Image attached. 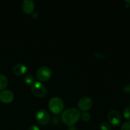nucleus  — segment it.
Instances as JSON below:
<instances>
[{
	"instance_id": "nucleus-20",
	"label": "nucleus",
	"mask_w": 130,
	"mask_h": 130,
	"mask_svg": "<svg viewBox=\"0 0 130 130\" xmlns=\"http://www.w3.org/2000/svg\"><path fill=\"white\" fill-rule=\"evenodd\" d=\"M69 130H76V128H75L74 126H70V128H69Z\"/></svg>"
},
{
	"instance_id": "nucleus-2",
	"label": "nucleus",
	"mask_w": 130,
	"mask_h": 130,
	"mask_svg": "<svg viewBox=\"0 0 130 130\" xmlns=\"http://www.w3.org/2000/svg\"><path fill=\"white\" fill-rule=\"evenodd\" d=\"M48 107L50 110L54 114H57L63 110L64 103L63 100L58 97H53L49 100Z\"/></svg>"
},
{
	"instance_id": "nucleus-5",
	"label": "nucleus",
	"mask_w": 130,
	"mask_h": 130,
	"mask_svg": "<svg viewBox=\"0 0 130 130\" xmlns=\"http://www.w3.org/2000/svg\"><path fill=\"white\" fill-rule=\"evenodd\" d=\"M108 121L112 126H116L120 124L121 121V116L120 113L115 110L109 112L107 116Z\"/></svg>"
},
{
	"instance_id": "nucleus-11",
	"label": "nucleus",
	"mask_w": 130,
	"mask_h": 130,
	"mask_svg": "<svg viewBox=\"0 0 130 130\" xmlns=\"http://www.w3.org/2000/svg\"><path fill=\"white\" fill-rule=\"evenodd\" d=\"M8 85V80L6 76L0 74V91L3 90Z\"/></svg>"
},
{
	"instance_id": "nucleus-19",
	"label": "nucleus",
	"mask_w": 130,
	"mask_h": 130,
	"mask_svg": "<svg viewBox=\"0 0 130 130\" xmlns=\"http://www.w3.org/2000/svg\"><path fill=\"white\" fill-rule=\"evenodd\" d=\"M29 130H39V128L36 125H32L29 128Z\"/></svg>"
},
{
	"instance_id": "nucleus-16",
	"label": "nucleus",
	"mask_w": 130,
	"mask_h": 130,
	"mask_svg": "<svg viewBox=\"0 0 130 130\" xmlns=\"http://www.w3.org/2000/svg\"><path fill=\"white\" fill-rule=\"evenodd\" d=\"M121 130H130V121L125 122L122 125Z\"/></svg>"
},
{
	"instance_id": "nucleus-9",
	"label": "nucleus",
	"mask_w": 130,
	"mask_h": 130,
	"mask_svg": "<svg viewBox=\"0 0 130 130\" xmlns=\"http://www.w3.org/2000/svg\"><path fill=\"white\" fill-rule=\"evenodd\" d=\"M22 9L25 13H31L34 9V3L32 0H24L22 2Z\"/></svg>"
},
{
	"instance_id": "nucleus-14",
	"label": "nucleus",
	"mask_w": 130,
	"mask_h": 130,
	"mask_svg": "<svg viewBox=\"0 0 130 130\" xmlns=\"http://www.w3.org/2000/svg\"><path fill=\"white\" fill-rule=\"evenodd\" d=\"M100 129L101 130H110L111 129V126L110 124L107 122H103L100 124Z\"/></svg>"
},
{
	"instance_id": "nucleus-15",
	"label": "nucleus",
	"mask_w": 130,
	"mask_h": 130,
	"mask_svg": "<svg viewBox=\"0 0 130 130\" xmlns=\"http://www.w3.org/2000/svg\"><path fill=\"white\" fill-rule=\"evenodd\" d=\"M123 116L126 119L130 120V107H127L124 109Z\"/></svg>"
},
{
	"instance_id": "nucleus-13",
	"label": "nucleus",
	"mask_w": 130,
	"mask_h": 130,
	"mask_svg": "<svg viewBox=\"0 0 130 130\" xmlns=\"http://www.w3.org/2000/svg\"><path fill=\"white\" fill-rule=\"evenodd\" d=\"M81 117L84 121L88 122L90 121V118H91V115H90V114L89 112H83L82 114H81Z\"/></svg>"
},
{
	"instance_id": "nucleus-18",
	"label": "nucleus",
	"mask_w": 130,
	"mask_h": 130,
	"mask_svg": "<svg viewBox=\"0 0 130 130\" xmlns=\"http://www.w3.org/2000/svg\"><path fill=\"white\" fill-rule=\"evenodd\" d=\"M94 55H95V57H96L98 58H104L105 57V55L100 53H94Z\"/></svg>"
},
{
	"instance_id": "nucleus-6",
	"label": "nucleus",
	"mask_w": 130,
	"mask_h": 130,
	"mask_svg": "<svg viewBox=\"0 0 130 130\" xmlns=\"http://www.w3.org/2000/svg\"><path fill=\"white\" fill-rule=\"evenodd\" d=\"M37 121L41 125H45L50 121V114L45 110H38L36 114Z\"/></svg>"
},
{
	"instance_id": "nucleus-8",
	"label": "nucleus",
	"mask_w": 130,
	"mask_h": 130,
	"mask_svg": "<svg viewBox=\"0 0 130 130\" xmlns=\"http://www.w3.org/2000/svg\"><path fill=\"white\" fill-rule=\"evenodd\" d=\"M14 99L13 93L10 90H3L0 93V100L5 104L11 102Z\"/></svg>"
},
{
	"instance_id": "nucleus-17",
	"label": "nucleus",
	"mask_w": 130,
	"mask_h": 130,
	"mask_svg": "<svg viewBox=\"0 0 130 130\" xmlns=\"http://www.w3.org/2000/svg\"><path fill=\"white\" fill-rule=\"evenodd\" d=\"M123 91L126 93H130V84L123 88Z\"/></svg>"
},
{
	"instance_id": "nucleus-4",
	"label": "nucleus",
	"mask_w": 130,
	"mask_h": 130,
	"mask_svg": "<svg viewBox=\"0 0 130 130\" xmlns=\"http://www.w3.org/2000/svg\"><path fill=\"white\" fill-rule=\"evenodd\" d=\"M37 77L41 81H46L50 78L52 71L49 67L42 66L37 71Z\"/></svg>"
},
{
	"instance_id": "nucleus-7",
	"label": "nucleus",
	"mask_w": 130,
	"mask_h": 130,
	"mask_svg": "<svg viewBox=\"0 0 130 130\" xmlns=\"http://www.w3.org/2000/svg\"><path fill=\"white\" fill-rule=\"evenodd\" d=\"M93 105V102L90 98L84 96L81 98L78 102V107L81 111H86L91 109Z\"/></svg>"
},
{
	"instance_id": "nucleus-10",
	"label": "nucleus",
	"mask_w": 130,
	"mask_h": 130,
	"mask_svg": "<svg viewBox=\"0 0 130 130\" xmlns=\"http://www.w3.org/2000/svg\"><path fill=\"white\" fill-rule=\"evenodd\" d=\"M27 71V67L23 63H17L13 68V72L17 76H21L25 73Z\"/></svg>"
},
{
	"instance_id": "nucleus-12",
	"label": "nucleus",
	"mask_w": 130,
	"mask_h": 130,
	"mask_svg": "<svg viewBox=\"0 0 130 130\" xmlns=\"http://www.w3.org/2000/svg\"><path fill=\"white\" fill-rule=\"evenodd\" d=\"M24 81L27 85H32L34 83V77L32 75L27 74L24 77Z\"/></svg>"
},
{
	"instance_id": "nucleus-3",
	"label": "nucleus",
	"mask_w": 130,
	"mask_h": 130,
	"mask_svg": "<svg viewBox=\"0 0 130 130\" xmlns=\"http://www.w3.org/2000/svg\"><path fill=\"white\" fill-rule=\"evenodd\" d=\"M31 91L37 97H43L46 93V88L43 83L37 81L32 85Z\"/></svg>"
},
{
	"instance_id": "nucleus-1",
	"label": "nucleus",
	"mask_w": 130,
	"mask_h": 130,
	"mask_svg": "<svg viewBox=\"0 0 130 130\" xmlns=\"http://www.w3.org/2000/svg\"><path fill=\"white\" fill-rule=\"evenodd\" d=\"M80 116L79 110L76 108H69L62 112V120L66 125L71 126L78 121Z\"/></svg>"
},
{
	"instance_id": "nucleus-21",
	"label": "nucleus",
	"mask_w": 130,
	"mask_h": 130,
	"mask_svg": "<svg viewBox=\"0 0 130 130\" xmlns=\"http://www.w3.org/2000/svg\"><path fill=\"white\" fill-rule=\"evenodd\" d=\"M126 2L128 3H130V1H126Z\"/></svg>"
}]
</instances>
